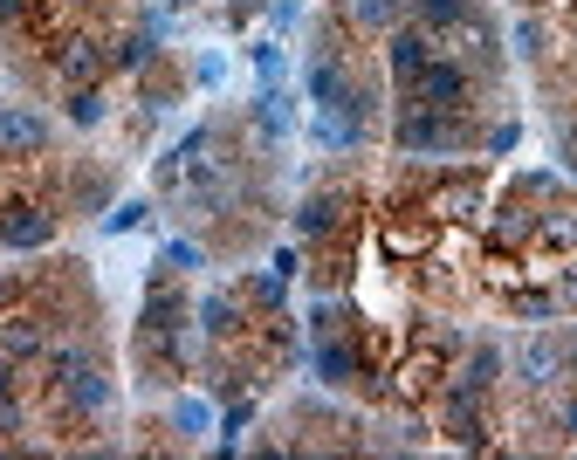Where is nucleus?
<instances>
[{
  "instance_id": "nucleus-9",
  "label": "nucleus",
  "mask_w": 577,
  "mask_h": 460,
  "mask_svg": "<svg viewBox=\"0 0 577 460\" xmlns=\"http://www.w3.org/2000/svg\"><path fill=\"white\" fill-rule=\"evenodd\" d=\"M571 152H577V131H571Z\"/></svg>"
},
{
  "instance_id": "nucleus-7",
  "label": "nucleus",
  "mask_w": 577,
  "mask_h": 460,
  "mask_svg": "<svg viewBox=\"0 0 577 460\" xmlns=\"http://www.w3.org/2000/svg\"><path fill=\"white\" fill-rule=\"evenodd\" d=\"M358 15L364 21H392V0H358Z\"/></svg>"
},
{
  "instance_id": "nucleus-1",
  "label": "nucleus",
  "mask_w": 577,
  "mask_h": 460,
  "mask_svg": "<svg viewBox=\"0 0 577 460\" xmlns=\"http://www.w3.org/2000/svg\"><path fill=\"white\" fill-rule=\"evenodd\" d=\"M461 90H468V76H461L453 62H426V69H420V96H426V104L447 110V104H461Z\"/></svg>"
},
{
  "instance_id": "nucleus-3",
  "label": "nucleus",
  "mask_w": 577,
  "mask_h": 460,
  "mask_svg": "<svg viewBox=\"0 0 577 460\" xmlns=\"http://www.w3.org/2000/svg\"><path fill=\"white\" fill-rule=\"evenodd\" d=\"M399 138L420 152V145H461V131H453V124H433V117H406V124H399Z\"/></svg>"
},
{
  "instance_id": "nucleus-6",
  "label": "nucleus",
  "mask_w": 577,
  "mask_h": 460,
  "mask_svg": "<svg viewBox=\"0 0 577 460\" xmlns=\"http://www.w3.org/2000/svg\"><path fill=\"white\" fill-rule=\"evenodd\" d=\"M316 371H323L330 385H343V371H351V351H337V344H330V351H316Z\"/></svg>"
},
{
  "instance_id": "nucleus-4",
  "label": "nucleus",
  "mask_w": 577,
  "mask_h": 460,
  "mask_svg": "<svg viewBox=\"0 0 577 460\" xmlns=\"http://www.w3.org/2000/svg\"><path fill=\"white\" fill-rule=\"evenodd\" d=\"M310 96H316V104H337V96H343V76L330 69V62H316V69H310Z\"/></svg>"
},
{
  "instance_id": "nucleus-8",
  "label": "nucleus",
  "mask_w": 577,
  "mask_h": 460,
  "mask_svg": "<svg viewBox=\"0 0 577 460\" xmlns=\"http://www.w3.org/2000/svg\"><path fill=\"white\" fill-rule=\"evenodd\" d=\"M571 433H577V405H571Z\"/></svg>"
},
{
  "instance_id": "nucleus-5",
  "label": "nucleus",
  "mask_w": 577,
  "mask_h": 460,
  "mask_svg": "<svg viewBox=\"0 0 577 460\" xmlns=\"http://www.w3.org/2000/svg\"><path fill=\"white\" fill-rule=\"evenodd\" d=\"M461 15H468V0H420V21H433V28H447Z\"/></svg>"
},
{
  "instance_id": "nucleus-10",
  "label": "nucleus",
  "mask_w": 577,
  "mask_h": 460,
  "mask_svg": "<svg viewBox=\"0 0 577 460\" xmlns=\"http://www.w3.org/2000/svg\"><path fill=\"white\" fill-rule=\"evenodd\" d=\"M571 365H577V351H571Z\"/></svg>"
},
{
  "instance_id": "nucleus-2",
  "label": "nucleus",
  "mask_w": 577,
  "mask_h": 460,
  "mask_svg": "<svg viewBox=\"0 0 577 460\" xmlns=\"http://www.w3.org/2000/svg\"><path fill=\"white\" fill-rule=\"evenodd\" d=\"M392 69H399V76H420V69H426V35L420 28L392 35Z\"/></svg>"
}]
</instances>
